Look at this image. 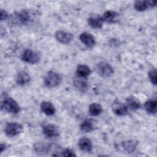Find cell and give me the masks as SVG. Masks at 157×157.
Masks as SVG:
<instances>
[{
  "label": "cell",
  "mask_w": 157,
  "mask_h": 157,
  "mask_svg": "<svg viewBox=\"0 0 157 157\" xmlns=\"http://www.w3.org/2000/svg\"><path fill=\"white\" fill-rule=\"evenodd\" d=\"M61 155L64 156H76L74 152L69 148H66L64 150H63L61 151Z\"/></svg>",
  "instance_id": "cell-26"
},
{
  "label": "cell",
  "mask_w": 157,
  "mask_h": 157,
  "mask_svg": "<svg viewBox=\"0 0 157 157\" xmlns=\"http://www.w3.org/2000/svg\"><path fill=\"white\" fill-rule=\"evenodd\" d=\"M43 134L48 138L58 137L59 134V130L57 126L53 124H48L42 128Z\"/></svg>",
  "instance_id": "cell-6"
},
{
  "label": "cell",
  "mask_w": 157,
  "mask_h": 157,
  "mask_svg": "<svg viewBox=\"0 0 157 157\" xmlns=\"http://www.w3.org/2000/svg\"><path fill=\"white\" fill-rule=\"evenodd\" d=\"M79 148L86 152H91L93 150V144L90 139L86 137H82L78 142Z\"/></svg>",
  "instance_id": "cell-11"
},
{
  "label": "cell",
  "mask_w": 157,
  "mask_h": 157,
  "mask_svg": "<svg viewBox=\"0 0 157 157\" xmlns=\"http://www.w3.org/2000/svg\"><path fill=\"white\" fill-rule=\"evenodd\" d=\"M7 16H8V14L6 12V11L4 10L3 9H1V20L2 21L4 20H6Z\"/></svg>",
  "instance_id": "cell-27"
},
{
  "label": "cell",
  "mask_w": 157,
  "mask_h": 157,
  "mask_svg": "<svg viewBox=\"0 0 157 157\" xmlns=\"http://www.w3.org/2000/svg\"><path fill=\"white\" fill-rule=\"evenodd\" d=\"M77 75L83 77H86L91 74V70L90 67L86 65H79L78 66L77 68Z\"/></svg>",
  "instance_id": "cell-20"
},
{
  "label": "cell",
  "mask_w": 157,
  "mask_h": 157,
  "mask_svg": "<svg viewBox=\"0 0 157 157\" xmlns=\"http://www.w3.org/2000/svg\"><path fill=\"white\" fill-rule=\"evenodd\" d=\"M23 127L22 124L17 122H11L6 124L4 132L8 137H14L22 132Z\"/></svg>",
  "instance_id": "cell-2"
},
{
  "label": "cell",
  "mask_w": 157,
  "mask_h": 157,
  "mask_svg": "<svg viewBox=\"0 0 157 157\" xmlns=\"http://www.w3.org/2000/svg\"><path fill=\"white\" fill-rule=\"evenodd\" d=\"M15 19L18 23L21 24H27L31 20V15L28 11L22 10L15 15Z\"/></svg>",
  "instance_id": "cell-13"
},
{
  "label": "cell",
  "mask_w": 157,
  "mask_h": 157,
  "mask_svg": "<svg viewBox=\"0 0 157 157\" xmlns=\"http://www.w3.org/2000/svg\"><path fill=\"white\" fill-rule=\"evenodd\" d=\"M74 85L80 91L84 92L88 88V82L86 77H80L78 75L73 78Z\"/></svg>",
  "instance_id": "cell-9"
},
{
  "label": "cell",
  "mask_w": 157,
  "mask_h": 157,
  "mask_svg": "<svg viewBox=\"0 0 157 157\" xmlns=\"http://www.w3.org/2000/svg\"><path fill=\"white\" fill-rule=\"evenodd\" d=\"M156 1H136L134 2V8L137 11H144L148 8L153 7L156 6Z\"/></svg>",
  "instance_id": "cell-8"
},
{
  "label": "cell",
  "mask_w": 157,
  "mask_h": 157,
  "mask_svg": "<svg viewBox=\"0 0 157 157\" xmlns=\"http://www.w3.org/2000/svg\"><path fill=\"white\" fill-rule=\"evenodd\" d=\"M146 111L151 114H155L157 110V102L154 99H150L145 103Z\"/></svg>",
  "instance_id": "cell-18"
},
{
  "label": "cell",
  "mask_w": 157,
  "mask_h": 157,
  "mask_svg": "<svg viewBox=\"0 0 157 157\" xmlns=\"http://www.w3.org/2000/svg\"><path fill=\"white\" fill-rule=\"evenodd\" d=\"M102 111L101 105L97 103H93L89 106V112L92 116H98Z\"/></svg>",
  "instance_id": "cell-21"
},
{
  "label": "cell",
  "mask_w": 157,
  "mask_h": 157,
  "mask_svg": "<svg viewBox=\"0 0 157 157\" xmlns=\"http://www.w3.org/2000/svg\"><path fill=\"white\" fill-rule=\"evenodd\" d=\"M93 123L91 120H85L80 125V130L83 132H90L93 130Z\"/></svg>",
  "instance_id": "cell-22"
},
{
  "label": "cell",
  "mask_w": 157,
  "mask_h": 157,
  "mask_svg": "<svg viewBox=\"0 0 157 157\" xmlns=\"http://www.w3.org/2000/svg\"><path fill=\"white\" fill-rule=\"evenodd\" d=\"M118 17V13L114 11L107 10L102 15V18L103 21L108 23H113L116 21Z\"/></svg>",
  "instance_id": "cell-17"
},
{
  "label": "cell",
  "mask_w": 157,
  "mask_h": 157,
  "mask_svg": "<svg viewBox=\"0 0 157 157\" xmlns=\"http://www.w3.org/2000/svg\"><path fill=\"white\" fill-rule=\"evenodd\" d=\"M50 145L42 143H37L34 145V150L36 153H45L50 150Z\"/></svg>",
  "instance_id": "cell-24"
},
{
  "label": "cell",
  "mask_w": 157,
  "mask_h": 157,
  "mask_svg": "<svg viewBox=\"0 0 157 157\" xmlns=\"http://www.w3.org/2000/svg\"><path fill=\"white\" fill-rule=\"evenodd\" d=\"M88 25L93 28L99 29L102 26L103 20L101 17H91L88 19Z\"/></svg>",
  "instance_id": "cell-16"
},
{
  "label": "cell",
  "mask_w": 157,
  "mask_h": 157,
  "mask_svg": "<svg viewBox=\"0 0 157 157\" xmlns=\"http://www.w3.org/2000/svg\"><path fill=\"white\" fill-rule=\"evenodd\" d=\"M112 110L118 116H124L128 113V107L126 105L121 102L114 103L112 105Z\"/></svg>",
  "instance_id": "cell-12"
},
{
  "label": "cell",
  "mask_w": 157,
  "mask_h": 157,
  "mask_svg": "<svg viewBox=\"0 0 157 157\" xmlns=\"http://www.w3.org/2000/svg\"><path fill=\"white\" fill-rule=\"evenodd\" d=\"M62 81L61 75L54 71H50L44 77V85L48 88H53L58 86Z\"/></svg>",
  "instance_id": "cell-1"
},
{
  "label": "cell",
  "mask_w": 157,
  "mask_h": 157,
  "mask_svg": "<svg viewBox=\"0 0 157 157\" xmlns=\"http://www.w3.org/2000/svg\"><path fill=\"white\" fill-rule=\"evenodd\" d=\"M6 148V145L4 144H1V145H0V149H1V152L2 153L4 150Z\"/></svg>",
  "instance_id": "cell-28"
},
{
  "label": "cell",
  "mask_w": 157,
  "mask_h": 157,
  "mask_svg": "<svg viewBox=\"0 0 157 157\" xmlns=\"http://www.w3.org/2000/svg\"><path fill=\"white\" fill-rule=\"evenodd\" d=\"M1 107L4 109V110L12 113H17L20 111V107L18 104L11 98H6L2 102Z\"/></svg>",
  "instance_id": "cell-4"
},
{
  "label": "cell",
  "mask_w": 157,
  "mask_h": 157,
  "mask_svg": "<svg viewBox=\"0 0 157 157\" xmlns=\"http://www.w3.org/2000/svg\"><path fill=\"white\" fill-rule=\"evenodd\" d=\"M16 82L20 85H26L30 82V77L27 72L20 71L17 75Z\"/></svg>",
  "instance_id": "cell-15"
},
{
  "label": "cell",
  "mask_w": 157,
  "mask_h": 157,
  "mask_svg": "<svg viewBox=\"0 0 157 157\" xmlns=\"http://www.w3.org/2000/svg\"><path fill=\"white\" fill-rule=\"evenodd\" d=\"M21 59L28 63L36 64L40 61V56L38 53L31 49H26L22 54Z\"/></svg>",
  "instance_id": "cell-5"
},
{
  "label": "cell",
  "mask_w": 157,
  "mask_h": 157,
  "mask_svg": "<svg viewBox=\"0 0 157 157\" xmlns=\"http://www.w3.org/2000/svg\"><path fill=\"white\" fill-rule=\"evenodd\" d=\"M80 41L88 47H91L94 45L96 41L94 36L90 33L84 32L80 34L79 36Z\"/></svg>",
  "instance_id": "cell-10"
},
{
  "label": "cell",
  "mask_w": 157,
  "mask_h": 157,
  "mask_svg": "<svg viewBox=\"0 0 157 157\" xmlns=\"http://www.w3.org/2000/svg\"><path fill=\"white\" fill-rule=\"evenodd\" d=\"M148 77L151 82L155 85H156V70L155 69L151 70L148 73Z\"/></svg>",
  "instance_id": "cell-25"
},
{
  "label": "cell",
  "mask_w": 157,
  "mask_h": 157,
  "mask_svg": "<svg viewBox=\"0 0 157 157\" xmlns=\"http://www.w3.org/2000/svg\"><path fill=\"white\" fill-rule=\"evenodd\" d=\"M55 37L58 41L62 44H69L73 39V34L71 33L59 30L55 33Z\"/></svg>",
  "instance_id": "cell-7"
},
{
  "label": "cell",
  "mask_w": 157,
  "mask_h": 157,
  "mask_svg": "<svg viewBox=\"0 0 157 157\" xmlns=\"http://www.w3.org/2000/svg\"><path fill=\"white\" fill-rule=\"evenodd\" d=\"M126 104L127 107H129L131 110H137L140 107V102L134 97L128 98L126 100Z\"/></svg>",
  "instance_id": "cell-19"
},
{
  "label": "cell",
  "mask_w": 157,
  "mask_h": 157,
  "mask_svg": "<svg viewBox=\"0 0 157 157\" xmlns=\"http://www.w3.org/2000/svg\"><path fill=\"white\" fill-rule=\"evenodd\" d=\"M96 71L101 77L104 78L109 77L113 74V67L109 63L104 61L97 64Z\"/></svg>",
  "instance_id": "cell-3"
},
{
  "label": "cell",
  "mask_w": 157,
  "mask_h": 157,
  "mask_svg": "<svg viewBox=\"0 0 157 157\" xmlns=\"http://www.w3.org/2000/svg\"><path fill=\"white\" fill-rule=\"evenodd\" d=\"M136 145H137V142L132 140L124 141L122 143V146L124 148V149L129 153L132 152L136 148Z\"/></svg>",
  "instance_id": "cell-23"
},
{
  "label": "cell",
  "mask_w": 157,
  "mask_h": 157,
  "mask_svg": "<svg viewBox=\"0 0 157 157\" xmlns=\"http://www.w3.org/2000/svg\"><path fill=\"white\" fill-rule=\"evenodd\" d=\"M40 109L44 113L47 115H52L55 113L54 105L50 102L44 101L40 104Z\"/></svg>",
  "instance_id": "cell-14"
}]
</instances>
